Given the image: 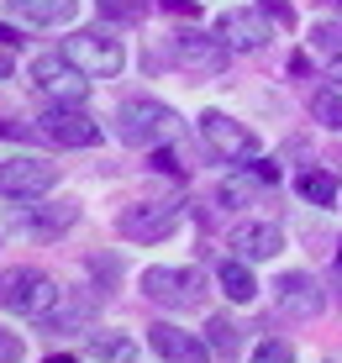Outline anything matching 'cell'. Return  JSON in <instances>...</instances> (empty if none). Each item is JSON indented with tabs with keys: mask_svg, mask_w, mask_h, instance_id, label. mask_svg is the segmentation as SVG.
Segmentation results:
<instances>
[{
	"mask_svg": "<svg viewBox=\"0 0 342 363\" xmlns=\"http://www.w3.org/2000/svg\"><path fill=\"white\" fill-rule=\"evenodd\" d=\"M116 132H121L126 147H163L184 132V121L163 100H126L121 116H116Z\"/></svg>",
	"mask_w": 342,
	"mask_h": 363,
	"instance_id": "1",
	"label": "cell"
},
{
	"mask_svg": "<svg viewBox=\"0 0 342 363\" xmlns=\"http://www.w3.org/2000/svg\"><path fill=\"white\" fill-rule=\"evenodd\" d=\"M58 279L53 274H43V269H6L0 274V306L6 311H16V316H27V321H43L48 311L58 306Z\"/></svg>",
	"mask_w": 342,
	"mask_h": 363,
	"instance_id": "2",
	"label": "cell"
},
{
	"mask_svg": "<svg viewBox=\"0 0 342 363\" xmlns=\"http://www.w3.org/2000/svg\"><path fill=\"white\" fill-rule=\"evenodd\" d=\"M63 58L79 74H90V79H111V74H121V64H126L121 43L106 37V32H74L69 43H63Z\"/></svg>",
	"mask_w": 342,
	"mask_h": 363,
	"instance_id": "3",
	"label": "cell"
},
{
	"mask_svg": "<svg viewBox=\"0 0 342 363\" xmlns=\"http://www.w3.org/2000/svg\"><path fill=\"white\" fill-rule=\"evenodd\" d=\"M180 216H184L180 200H137V206H126L116 216V227L132 242H163V237L180 227Z\"/></svg>",
	"mask_w": 342,
	"mask_h": 363,
	"instance_id": "4",
	"label": "cell"
},
{
	"mask_svg": "<svg viewBox=\"0 0 342 363\" xmlns=\"http://www.w3.org/2000/svg\"><path fill=\"white\" fill-rule=\"evenodd\" d=\"M79 221V206L74 200H53V206H32V200H16V211H11L6 227L21 232V237H37V242H53V237H63Z\"/></svg>",
	"mask_w": 342,
	"mask_h": 363,
	"instance_id": "5",
	"label": "cell"
},
{
	"mask_svg": "<svg viewBox=\"0 0 342 363\" xmlns=\"http://www.w3.org/2000/svg\"><path fill=\"white\" fill-rule=\"evenodd\" d=\"M143 295L158 300V306H169V311H189V306L206 300V279H200V269H148Z\"/></svg>",
	"mask_w": 342,
	"mask_h": 363,
	"instance_id": "6",
	"label": "cell"
},
{
	"mask_svg": "<svg viewBox=\"0 0 342 363\" xmlns=\"http://www.w3.org/2000/svg\"><path fill=\"white\" fill-rule=\"evenodd\" d=\"M84 79H90V74H79L63 53H43V58H32V84H37V90H43L48 100H53V106H79L84 90H90Z\"/></svg>",
	"mask_w": 342,
	"mask_h": 363,
	"instance_id": "7",
	"label": "cell"
},
{
	"mask_svg": "<svg viewBox=\"0 0 342 363\" xmlns=\"http://www.w3.org/2000/svg\"><path fill=\"white\" fill-rule=\"evenodd\" d=\"M58 184V164L48 158H6L0 164V195L6 200H37Z\"/></svg>",
	"mask_w": 342,
	"mask_h": 363,
	"instance_id": "8",
	"label": "cell"
},
{
	"mask_svg": "<svg viewBox=\"0 0 342 363\" xmlns=\"http://www.w3.org/2000/svg\"><path fill=\"white\" fill-rule=\"evenodd\" d=\"M37 137H48V143H58V147H95L100 127L84 116V111H74V106H53V111L37 116Z\"/></svg>",
	"mask_w": 342,
	"mask_h": 363,
	"instance_id": "9",
	"label": "cell"
},
{
	"mask_svg": "<svg viewBox=\"0 0 342 363\" xmlns=\"http://www.w3.org/2000/svg\"><path fill=\"white\" fill-rule=\"evenodd\" d=\"M216 32H221L226 48H237V53H253V48H263V43L274 37V32H269V11H248V6L221 11Z\"/></svg>",
	"mask_w": 342,
	"mask_h": 363,
	"instance_id": "10",
	"label": "cell"
},
{
	"mask_svg": "<svg viewBox=\"0 0 342 363\" xmlns=\"http://www.w3.org/2000/svg\"><path fill=\"white\" fill-rule=\"evenodd\" d=\"M200 137H206L221 158H258V137L248 127H237L226 111H206V116H200Z\"/></svg>",
	"mask_w": 342,
	"mask_h": 363,
	"instance_id": "11",
	"label": "cell"
},
{
	"mask_svg": "<svg viewBox=\"0 0 342 363\" xmlns=\"http://www.w3.org/2000/svg\"><path fill=\"white\" fill-rule=\"evenodd\" d=\"M274 306H280L289 321H316L326 300L316 290V279H306V274H280V279H274Z\"/></svg>",
	"mask_w": 342,
	"mask_h": 363,
	"instance_id": "12",
	"label": "cell"
},
{
	"mask_svg": "<svg viewBox=\"0 0 342 363\" xmlns=\"http://www.w3.org/2000/svg\"><path fill=\"white\" fill-rule=\"evenodd\" d=\"M226 53H232V48H226L221 37L174 32V58H180V69H189V74H221L226 69Z\"/></svg>",
	"mask_w": 342,
	"mask_h": 363,
	"instance_id": "13",
	"label": "cell"
},
{
	"mask_svg": "<svg viewBox=\"0 0 342 363\" xmlns=\"http://www.w3.org/2000/svg\"><path fill=\"white\" fill-rule=\"evenodd\" d=\"M148 347H153L163 363H206L211 358V342H200V337L169 327V321H153V327H148Z\"/></svg>",
	"mask_w": 342,
	"mask_h": 363,
	"instance_id": "14",
	"label": "cell"
},
{
	"mask_svg": "<svg viewBox=\"0 0 342 363\" xmlns=\"http://www.w3.org/2000/svg\"><path fill=\"white\" fill-rule=\"evenodd\" d=\"M232 253L248 258V264H263V258L285 253V232L274 227V221H243V227L232 232Z\"/></svg>",
	"mask_w": 342,
	"mask_h": 363,
	"instance_id": "15",
	"label": "cell"
},
{
	"mask_svg": "<svg viewBox=\"0 0 342 363\" xmlns=\"http://www.w3.org/2000/svg\"><path fill=\"white\" fill-rule=\"evenodd\" d=\"M74 11H79V0H11V16L32 21V27H63V21H74Z\"/></svg>",
	"mask_w": 342,
	"mask_h": 363,
	"instance_id": "16",
	"label": "cell"
},
{
	"mask_svg": "<svg viewBox=\"0 0 342 363\" xmlns=\"http://www.w3.org/2000/svg\"><path fill=\"white\" fill-rule=\"evenodd\" d=\"M221 295L226 300H237V306H248L253 295H258V284H253V269H248V258H226L221 264Z\"/></svg>",
	"mask_w": 342,
	"mask_h": 363,
	"instance_id": "17",
	"label": "cell"
},
{
	"mask_svg": "<svg viewBox=\"0 0 342 363\" xmlns=\"http://www.w3.org/2000/svg\"><path fill=\"white\" fill-rule=\"evenodd\" d=\"M84 353H90L95 363H126V358H132V342L116 337V332H95L90 342H84Z\"/></svg>",
	"mask_w": 342,
	"mask_h": 363,
	"instance_id": "18",
	"label": "cell"
},
{
	"mask_svg": "<svg viewBox=\"0 0 342 363\" xmlns=\"http://www.w3.org/2000/svg\"><path fill=\"white\" fill-rule=\"evenodd\" d=\"M311 111H316V121H321L326 132H342V95H337V84L316 90L311 95Z\"/></svg>",
	"mask_w": 342,
	"mask_h": 363,
	"instance_id": "19",
	"label": "cell"
},
{
	"mask_svg": "<svg viewBox=\"0 0 342 363\" xmlns=\"http://www.w3.org/2000/svg\"><path fill=\"white\" fill-rule=\"evenodd\" d=\"M300 195L316 200V206H332L337 200V179L326 169H311V174H300Z\"/></svg>",
	"mask_w": 342,
	"mask_h": 363,
	"instance_id": "20",
	"label": "cell"
},
{
	"mask_svg": "<svg viewBox=\"0 0 342 363\" xmlns=\"http://www.w3.org/2000/svg\"><path fill=\"white\" fill-rule=\"evenodd\" d=\"M211 337L206 342L216 347V353H237V347H243V327H237L232 316H211V327H206Z\"/></svg>",
	"mask_w": 342,
	"mask_h": 363,
	"instance_id": "21",
	"label": "cell"
},
{
	"mask_svg": "<svg viewBox=\"0 0 342 363\" xmlns=\"http://www.w3.org/2000/svg\"><path fill=\"white\" fill-rule=\"evenodd\" d=\"M316 48H326V53H342V21H321V27L311 32Z\"/></svg>",
	"mask_w": 342,
	"mask_h": 363,
	"instance_id": "22",
	"label": "cell"
},
{
	"mask_svg": "<svg viewBox=\"0 0 342 363\" xmlns=\"http://www.w3.org/2000/svg\"><path fill=\"white\" fill-rule=\"evenodd\" d=\"M253 363H295V353H289L285 342H274V337H269V342L253 347Z\"/></svg>",
	"mask_w": 342,
	"mask_h": 363,
	"instance_id": "23",
	"label": "cell"
},
{
	"mask_svg": "<svg viewBox=\"0 0 342 363\" xmlns=\"http://www.w3.org/2000/svg\"><path fill=\"white\" fill-rule=\"evenodd\" d=\"M21 353H27V347H21V337H16V332H0V363H21Z\"/></svg>",
	"mask_w": 342,
	"mask_h": 363,
	"instance_id": "24",
	"label": "cell"
},
{
	"mask_svg": "<svg viewBox=\"0 0 342 363\" xmlns=\"http://www.w3.org/2000/svg\"><path fill=\"white\" fill-rule=\"evenodd\" d=\"M221 206H248V190H243V184H232V179H226V184H221Z\"/></svg>",
	"mask_w": 342,
	"mask_h": 363,
	"instance_id": "25",
	"label": "cell"
},
{
	"mask_svg": "<svg viewBox=\"0 0 342 363\" xmlns=\"http://www.w3.org/2000/svg\"><path fill=\"white\" fill-rule=\"evenodd\" d=\"M248 174H253L258 184H280V164H253Z\"/></svg>",
	"mask_w": 342,
	"mask_h": 363,
	"instance_id": "26",
	"label": "cell"
},
{
	"mask_svg": "<svg viewBox=\"0 0 342 363\" xmlns=\"http://www.w3.org/2000/svg\"><path fill=\"white\" fill-rule=\"evenodd\" d=\"M153 169H163V174H180V164H174V153H163V147H153Z\"/></svg>",
	"mask_w": 342,
	"mask_h": 363,
	"instance_id": "27",
	"label": "cell"
},
{
	"mask_svg": "<svg viewBox=\"0 0 342 363\" xmlns=\"http://www.w3.org/2000/svg\"><path fill=\"white\" fill-rule=\"evenodd\" d=\"M326 79H332V84H337V90H342V53L332 58V64H326Z\"/></svg>",
	"mask_w": 342,
	"mask_h": 363,
	"instance_id": "28",
	"label": "cell"
},
{
	"mask_svg": "<svg viewBox=\"0 0 342 363\" xmlns=\"http://www.w3.org/2000/svg\"><path fill=\"white\" fill-rule=\"evenodd\" d=\"M16 43H21V32H11L6 21H0V48H16Z\"/></svg>",
	"mask_w": 342,
	"mask_h": 363,
	"instance_id": "29",
	"label": "cell"
},
{
	"mask_svg": "<svg viewBox=\"0 0 342 363\" xmlns=\"http://www.w3.org/2000/svg\"><path fill=\"white\" fill-rule=\"evenodd\" d=\"M0 79H11V53L0 48Z\"/></svg>",
	"mask_w": 342,
	"mask_h": 363,
	"instance_id": "30",
	"label": "cell"
},
{
	"mask_svg": "<svg viewBox=\"0 0 342 363\" xmlns=\"http://www.w3.org/2000/svg\"><path fill=\"white\" fill-rule=\"evenodd\" d=\"M48 363H74V358H69V353H53V358H48Z\"/></svg>",
	"mask_w": 342,
	"mask_h": 363,
	"instance_id": "31",
	"label": "cell"
},
{
	"mask_svg": "<svg viewBox=\"0 0 342 363\" xmlns=\"http://www.w3.org/2000/svg\"><path fill=\"white\" fill-rule=\"evenodd\" d=\"M337 269H342V242H337Z\"/></svg>",
	"mask_w": 342,
	"mask_h": 363,
	"instance_id": "32",
	"label": "cell"
},
{
	"mask_svg": "<svg viewBox=\"0 0 342 363\" xmlns=\"http://www.w3.org/2000/svg\"><path fill=\"white\" fill-rule=\"evenodd\" d=\"M100 6H111V0H100Z\"/></svg>",
	"mask_w": 342,
	"mask_h": 363,
	"instance_id": "33",
	"label": "cell"
},
{
	"mask_svg": "<svg viewBox=\"0 0 342 363\" xmlns=\"http://www.w3.org/2000/svg\"><path fill=\"white\" fill-rule=\"evenodd\" d=\"M337 6H342V0H337Z\"/></svg>",
	"mask_w": 342,
	"mask_h": 363,
	"instance_id": "34",
	"label": "cell"
}]
</instances>
